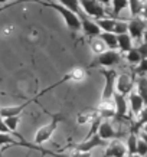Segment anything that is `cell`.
I'll use <instances>...</instances> for the list:
<instances>
[{
  "label": "cell",
  "mask_w": 147,
  "mask_h": 157,
  "mask_svg": "<svg viewBox=\"0 0 147 157\" xmlns=\"http://www.w3.org/2000/svg\"><path fill=\"white\" fill-rule=\"evenodd\" d=\"M97 26L103 30V32H108V33H114V28H115V20L114 19H97L95 20Z\"/></svg>",
  "instance_id": "cell-18"
},
{
  "label": "cell",
  "mask_w": 147,
  "mask_h": 157,
  "mask_svg": "<svg viewBox=\"0 0 147 157\" xmlns=\"http://www.w3.org/2000/svg\"><path fill=\"white\" fill-rule=\"evenodd\" d=\"M141 130H143V131H144V133H146V134H147V124H146V125H144V127H143V128H141Z\"/></svg>",
  "instance_id": "cell-38"
},
{
  "label": "cell",
  "mask_w": 147,
  "mask_h": 157,
  "mask_svg": "<svg viewBox=\"0 0 147 157\" xmlns=\"http://www.w3.org/2000/svg\"><path fill=\"white\" fill-rule=\"evenodd\" d=\"M78 17H79V20H81V29L84 30V33H85L87 36H90V38L91 36H100L101 29L97 26V23H95L94 20H91L84 12H81V13L78 14Z\"/></svg>",
  "instance_id": "cell-7"
},
{
  "label": "cell",
  "mask_w": 147,
  "mask_h": 157,
  "mask_svg": "<svg viewBox=\"0 0 147 157\" xmlns=\"http://www.w3.org/2000/svg\"><path fill=\"white\" fill-rule=\"evenodd\" d=\"M59 5H62L64 7H67L71 12H74L76 16L82 12V9L79 6V0H59Z\"/></svg>",
  "instance_id": "cell-20"
},
{
  "label": "cell",
  "mask_w": 147,
  "mask_h": 157,
  "mask_svg": "<svg viewBox=\"0 0 147 157\" xmlns=\"http://www.w3.org/2000/svg\"><path fill=\"white\" fill-rule=\"evenodd\" d=\"M137 94L143 98L144 104L147 105V76H140L137 81Z\"/></svg>",
  "instance_id": "cell-19"
},
{
  "label": "cell",
  "mask_w": 147,
  "mask_h": 157,
  "mask_svg": "<svg viewBox=\"0 0 147 157\" xmlns=\"http://www.w3.org/2000/svg\"><path fill=\"white\" fill-rule=\"evenodd\" d=\"M113 100H114V108H115V115H114V118L117 120V121H121L123 118L127 117L128 102H127V100H126V97L118 94V92L114 94Z\"/></svg>",
  "instance_id": "cell-8"
},
{
  "label": "cell",
  "mask_w": 147,
  "mask_h": 157,
  "mask_svg": "<svg viewBox=\"0 0 147 157\" xmlns=\"http://www.w3.org/2000/svg\"><path fill=\"white\" fill-rule=\"evenodd\" d=\"M107 141H104L103 138L98 136V133L92 136L90 138H84L81 143H78L75 146V150L79 153H90L92 148H97V147H101V146H105Z\"/></svg>",
  "instance_id": "cell-6"
},
{
  "label": "cell",
  "mask_w": 147,
  "mask_h": 157,
  "mask_svg": "<svg viewBox=\"0 0 147 157\" xmlns=\"http://www.w3.org/2000/svg\"><path fill=\"white\" fill-rule=\"evenodd\" d=\"M19 141L10 134H2L0 133V147L2 146H17Z\"/></svg>",
  "instance_id": "cell-25"
},
{
  "label": "cell",
  "mask_w": 147,
  "mask_h": 157,
  "mask_svg": "<svg viewBox=\"0 0 147 157\" xmlns=\"http://www.w3.org/2000/svg\"><path fill=\"white\" fill-rule=\"evenodd\" d=\"M140 138H141L143 141H144V143L147 144V134L144 133V131H141V133H140Z\"/></svg>",
  "instance_id": "cell-35"
},
{
  "label": "cell",
  "mask_w": 147,
  "mask_h": 157,
  "mask_svg": "<svg viewBox=\"0 0 147 157\" xmlns=\"http://www.w3.org/2000/svg\"><path fill=\"white\" fill-rule=\"evenodd\" d=\"M101 74L105 78V85L103 90V101L113 100L115 94V82H117V72L114 69H101Z\"/></svg>",
  "instance_id": "cell-3"
},
{
  "label": "cell",
  "mask_w": 147,
  "mask_h": 157,
  "mask_svg": "<svg viewBox=\"0 0 147 157\" xmlns=\"http://www.w3.org/2000/svg\"><path fill=\"white\" fill-rule=\"evenodd\" d=\"M137 140H138V136H137V131L134 130V127L131 125V130H130V134L127 137V154L128 156H133V154H137Z\"/></svg>",
  "instance_id": "cell-16"
},
{
  "label": "cell",
  "mask_w": 147,
  "mask_h": 157,
  "mask_svg": "<svg viewBox=\"0 0 147 157\" xmlns=\"http://www.w3.org/2000/svg\"><path fill=\"white\" fill-rule=\"evenodd\" d=\"M62 118H64L62 114L52 115V120H51L48 124L42 125V127L36 131V134H35V137H33L35 144H36V146H38V144H43L45 141H48L49 138L52 137V134L55 133V130L58 128V124L62 121Z\"/></svg>",
  "instance_id": "cell-2"
},
{
  "label": "cell",
  "mask_w": 147,
  "mask_h": 157,
  "mask_svg": "<svg viewBox=\"0 0 147 157\" xmlns=\"http://www.w3.org/2000/svg\"><path fill=\"white\" fill-rule=\"evenodd\" d=\"M33 98L32 100L26 101L25 104L22 105H10V107H3V108H0V117H3V118H9V117H19L22 114V111H23L26 107H28L30 102H33Z\"/></svg>",
  "instance_id": "cell-12"
},
{
  "label": "cell",
  "mask_w": 147,
  "mask_h": 157,
  "mask_svg": "<svg viewBox=\"0 0 147 157\" xmlns=\"http://www.w3.org/2000/svg\"><path fill=\"white\" fill-rule=\"evenodd\" d=\"M79 6H81V9H82V12L88 17L92 16L95 19H103V16L105 14L101 3H98L97 0H79Z\"/></svg>",
  "instance_id": "cell-5"
},
{
  "label": "cell",
  "mask_w": 147,
  "mask_h": 157,
  "mask_svg": "<svg viewBox=\"0 0 147 157\" xmlns=\"http://www.w3.org/2000/svg\"><path fill=\"white\" fill-rule=\"evenodd\" d=\"M146 124H147V105L141 109V113L137 115V123L134 124L133 127H134V130L137 131L138 128H143Z\"/></svg>",
  "instance_id": "cell-23"
},
{
  "label": "cell",
  "mask_w": 147,
  "mask_h": 157,
  "mask_svg": "<svg viewBox=\"0 0 147 157\" xmlns=\"http://www.w3.org/2000/svg\"><path fill=\"white\" fill-rule=\"evenodd\" d=\"M137 51H138V53L141 55L143 59H146V58H147V43L143 42L141 45H140V46L137 48Z\"/></svg>",
  "instance_id": "cell-33"
},
{
  "label": "cell",
  "mask_w": 147,
  "mask_h": 157,
  "mask_svg": "<svg viewBox=\"0 0 147 157\" xmlns=\"http://www.w3.org/2000/svg\"><path fill=\"white\" fill-rule=\"evenodd\" d=\"M98 3H101V5H110L111 3V0H97Z\"/></svg>",
  "instance_id": "cell-36"
},
{
  "label": "cell",
  "mask_w": 147,
  "mask_h": 157,
  "mask_svg": "<svg viewBox=\"0 0 147 157\" xmlns=\"http://www.w3.org/2000/svg\"><path fill=\"white\" fill-rule=\"evenodd\" d=\"M113 2V14L117 17L120 16V13L123 12L124 9L128 7V2L127 0H111Z\"/></svg>",
  "instance_id": "cell-21"
},
{
  "label": "cell",
  "mask_w": 147,
  "mask_h": 157,
  "mask_svg": "<svg viewBox=\"0 0 147 157\" xmlns=\"http://www.w3.org/2000/svg\"><path fill=\"white\" fill-rule=\"evenodd\" d=\"M137 154L141 157H147V144L140 137L137 140Z\"/></svg>",
  "instance_id": "cell-29"
},
{
  "label": "cell",
  "mask_w": 147,
  "mask_h": 157,
  "mask_svg": "<svg viewBox=\"0 0 147 157\" xmlns=\"http://www.w3.org/2000/svg\"><path fill=\"white\" fill-rule=\"evenodd\" d=\"M0 133L2 134H12V131L9 130V127L6 125L5 118H3V117H0Z\"/></svg>",
  "instance_id": "cell-32"
},
{
  "label": "cell",
  "mask_w": 147,
  "mask_h": 157,
  "mask_svg": "<svg viewBox=\"0 0 147 157\" xmlns=\"http://www.w3.org/2000/svg\"><path fill=\"white\" fill-rule=\"evenodd\" d=\"M114 33H115V35L128 33V23H127V22H120V20H115V28H114Z\"/></svg>",
  "instance_id": "cell-26"
},
{
  "label": "cell",
  "mask_w": 147,
  "mask_h": 157,
  "mask_svg": "<svg viewBox=\"0 0 147 157\" xmlns=\"http://www.w3.org/2000/svg\"><path fill=\"white\" fill-rule=\"evenodd\" d=\"M98 136H100L104 141H108V140H114V138L120 137V134L113 128V125L110 121H103L100 124V128H98Z\"/></svg>",
  "instance_id": "cell-13"
},
{
  "label": "cell",
  "mask_w": 147,
  "mask_h": 157,
  "mask_svg": "<svg viewBox=\"0 0 147 157\" xmlns=\"http://www.w3.org/2000/svg\"><path fill=\"white\" fill-rule=\"evenodd\" d=\"M146 23L144 20L134 17L128 22V35L131 36V39H140L143 38V35L146 32Z\"/></svg>",
  "instance_id": "cell-9"
},
{
  "label": "cell",
  "mask_w": 147,
  "mask_h": 157,
  "mask_svg": "<svg viewBox=\"0 0 147 157\" xmlns=\"http://www.w3.org/2000/svg\"><path fill=\"white\" fill-rule=\"evenodd\" d=\"M117 39H118V48L123 51V52H130L133 49V42H131V36L128 33L124 35H117Z\"/></svg>",
  "instance_id": "cell-17"
},
{
  "label": "cell",
  "mask_w": 147,
  "mask_h": 157,
  "mask_svg": "<svg viewBox=\"0 0 147 157\" xmlns=\"http://www.w3.org/2000/svg\"><path fill=\"white\" fill-rule=\"evenodd\" d=\"M69 75H71V79L78 81V79H82V78H84V71H82V69H74Z\"/></svg>",
  "instance_id": "cell-31"
},
{
  "label": "cell",
  "mask_w": 147,
  "mask_h": 157,
  "mask_svg": "<svg viewBox=\"0 0 147 157\" xmlns=\"http://www.w3.org/2000/svg\"><path fill=\"white\" fill-rule=\"evenodd\" d=\"M6 2H9V0H0V5H5Z\"/></svg>",
  "instance_id": "cell-39"
},
{
  "label": "cell",
  "mask_w": 147,
  "mask_h": 157,
  "mask_svg": "<svg viewBox=\"0 0 147 157\" xmlns=\"http://www.w3.org/2000/svg\"><path fill=\"white\" fill-rule=\"evenodd\" d=\"M121 61L118 52L115 51H105L94 58V62L91 63V67H114L118 65Z\"/></svg>",
  "instance_id": "cell-4"
},
{
  "label": "cell",
  "mask_w": 147,
  "mask_h": 157,
  "mask_svg": "<svg viewBox=\"0 0 147 157\" xmlns=\"http://www.w3.org/2000/svg\"><path fill=\"white\" fill-rule=\"evenodd\" d=\"M43 6H46V7H51V9L56 10L58 13L62 16V19L65 20V23H67V28L72 32H78L81 29V20L79 17L76 16L74 12H71L69 9L67 7H64L62 5L59 3H42Z\"/></svg>",
  "instance_id": "cell-1"
},
{
  "label": "cell",
  "mask_w": 147,
  "mask_h": 157,
  "mask_svg": "<svg viewBox=\"0 0 147 157\" xmlns=\"http://www.w3.org/2000/svg\"><path fill=\"white\" fill-rule=\"evenodd\" d=\"M143 38H144V42L147 43V28H146V32H144V35H143Z\"/></svg>",
  "instance_id": "cell-37"
},
{
  "label": "cell",
  "mask_w": 147,
  "mask_h": 157,
  "mask_svg": "<svg viewBox=\"0 0 147 157\" xmlns=\"http://www.w3.org/2000/svg\"><path fill=\"white\" fill-rule=\"evenodd\" d=\"M26 2H39V0H16V2H12V3H6V5H3L0 7V13L7 9H10V7H13V6L19 5V3H26Z\"/></svg>",
  "instance_id": "cell-30"
},
{
  "label": "cell",
  "mask_w": 147,
  "mask_h": 157,
  "mask_svg": "<svg viewBox=\"0 0 147 157\" xmlns=\"http://www.w3.org/2000/svg\"><path fill=\"white\" fill-rule=\"evenodd\" d=\"M100 40H103V43L105 45V48H108L110 51H115L118 48V39L115 33H108V32H101L98 36Z\"/></svg>",
  "instance_id": "cell-15"
},
{
  "label": "cell",
  "mask_w": 147,
  "mask_h": 157,
  "mask_svg": "<svg viewBox=\"0 0 147 157\" xmlns=\"http://www.w3.org/2000/svg\"><path fill=\"white\" fill-rule=\"evenodd\" d=\"M128 104H130V108H131V113L134 115H138L141 113V109L144 108V101L140 95H138L136 91H133L131 94H130V98H128Z\"/></svg>",
  "instance_id": "cell-14"
},
{
  "label": "cell",
  "mask_w": 147,
  "mask_h": 157,
  "mask_svg": "<svg viewBox=\"0 0 147 157\" xmlns=\"http://www.w3.org/2000/svg\"><path fill=\"white\" fill-rule=\"evenodd\" d=\"M128 157H141V156H138V154H133V156H128Z\"/></svg>",
  "instance_id": "cell-40"
},
{
  "label": "cell",
  "mask_w": 147,
  "mask_h": 157,
  "mask_svg": "<svg viewBox=\"0 0 147 157\" xmlns=\"http://www.w3.org/2000/svg\"><path fill=\"white\" fill-rule=\"evenodd\" d=\"M140 14L143 16V19H147V3H143V7H141Z\"/></svg>",
  "instance_id": "cell-34"
},
{
  "label": "cell",
  "mask_w": 147,
  "mask_h": 157,
  "mask_svg": "<svg viewBox=\"0 0 147 157\" xmlns=\"http://www.w3.org/2000/svg\"><path fill=\"white\" fill-rule=\"evenodd\" d=\"M127 156V147L121 141L114 140L107 146L104 157H126Z\"/></svg>",
  "instance_id": "cell-11"
},
{
  "label": "cell",
  "mask_w": 147,
  "mask_h": 157,
  "mask_svg": "<svg viewBox=\"0 0 147 157\" xmlns=\"http://www.w3.org/2000/svg\"><path fill=\"white\" fill-rule=\"evenodd\" d=\"M127 61L130 62V63H133V65H138V63L143 61V58H141V55L138 53L137 48H133L127 53Z\"/></svg>",
  "instance_id": "cell-24"
},
{
  "label": "cell",
  "mask_w": 147,
  "mask_h": 157,
  "mask_svg": "<svg viewBox=\"0 0 147 157\" xmlns=\"http://www.w3.org/2000/svg\"><path fill=\"white\" fill-rule=\"evenodd\" d=\"M128 2V9H130V14L136 17L137 14H140L143 7V2L141 0H127Z\"/></svg>",
  "instance_id": "cell-22"
},
{
  "label": "cell",
  "mask_w": 147,
  "mask_h": 157,
  "mask_svg": "<svg viewBox=\"0 0 147 157\" xmlns=\"http://www.w3.org/2000/svg\"><path fill=\"white\" fill-rule=\"evenodd\" d=\"M134 74H137L138 76H146V74H147V58L143 59L137 67L134 68Z\"/></svg>",
  "instance_id": "cell-27"
},
{
  "label": "cell",
  "mask_w": 147,
  "mask_h": 157,
  "mask_svg": "<svg viewBox=\"0 0 147 157\" xmlns=\"http://www.w3.org/2000/svg\"><path fill=\"white\" fill-rule=\"evenodd\" d=\"M91 46H92V49H94V52H97V55H100V53L105 52V45L103 43V40H100V39H94L92 42H91Z\"/></svg>",
  "instance_id": "cell-28"
},
{
  "label": "cell",
  "mask_w": 147,
  "mask_h": 157,
  "mask_svg": "<svg viewBox=\"0 0 147 157\" xmlns=\"http://www.w3.org/2000/svg\"><path fill=\"white\" fill-rule=\"evenodd\" d=\"M115 91L124 97L127 95V94H131V92H133V82H131V78L128 75H126V74L117 76Z\"/></svg>",
  "instance_id": "cell-10"
},
{
  "label": "cell",
  "mask_w": 147,
  "mask_h": 157,
  "mask_svg": "<svg viewBox=\"0 0 147 157\" xmlns=\"http://www.w3.org/2000/svg\"><path fill=\"white\" fill-rule=\"evenodd\" d=\"M141 2H143V3H144V2H146V0H141Z\"/></svg>",
  "instance_id": "cell-41"
}]
</instances>
